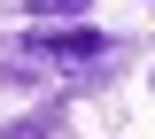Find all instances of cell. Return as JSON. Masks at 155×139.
<instances>
[{"instance_id": "cell-1", "label": "cell", "mask_w": 155, "mask_h": 139, "mask_svg": "<svg viewBox=\"0 0 155 139\" xmlns=\"http://www.w3.org/2000/svg\"><path fill=\"white\" fill-rule=\"evenodd\" d=\"M109 31H85V23H54V31H31L23 39V54H47V62H101L109 54Z\"/></svg>"}, {"instance_id": "cell-2", "label": "cell", "mask_w": 155, "mask_h": 139, "mask_svg": "<svg viewBox=\"0 0 155 139\" xmlns=\"http://www.w3.org/2000/svg\"><path fill=\"white\" fill-rule=\"evenodd\" d=\"M0 139H62V108H31V116L0 124Z\"/></svg>"}, {"instance_id": "cell-3", "label": "cell", "mask_w": 155, "mask_h": 139, "mask_svg": "<svg viewBox=\"0 0 155 139\" xmlns=\"http://www.w3.org/2000/svg\"><path fill=\"white\" fill-rule=\"evenodd\" d=\"M23 8H31V16H62V23L85 16V0H23Z\"/></svg>"}]
</instances>
